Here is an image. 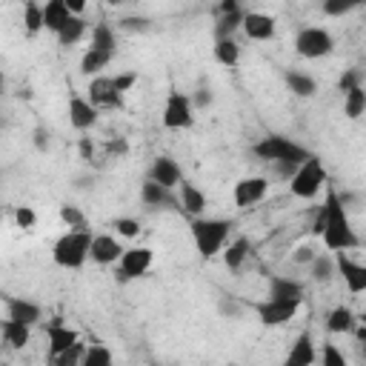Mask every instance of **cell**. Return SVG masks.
<instances>
[{
    "label": "cell",
    "mask_w": 366,
    "mask_h": 366,
    "mask_svg": "<svg viewBox=\"0 0 366 366\" xmlns=\"http://www.w3.org/2000/svg\"><path fill=\"white\" fill-rule=\"evenodd\" d=\"M317 217H320V234L317 237L323 240L326 252H349V249H355L360 243L355 229H352V223H349L346 203L340 200L337 192L329 189V183H326V200H323Z\"/></svg>",
    "instance_id": "1"
},
{
    "label": "cell",
    "mask_w": 366,
    "mask_h": 366,
    "mask_svg": "<svg viewBox=\"0 0 366 366\" xmlns=\"http://www.w3.org/2000/svg\"><path fill=\"white\" fill-rule=\"evenodd\" d=\"M229 234H232V223L223 220V217H206V214H200V217L192 220V240H194V249H197L200 257H206V260H212V257L220 254V249H223V243L229 240Z\"/></svg>",
    "instance_id": "2"
},
{
    "label": "cell",
    "mask_w": 366,
    "mask_h": 366,
    "mask_svg": "<svg viewBox=\"0 0 366 366\" xmlns=\"http://www.w3.org/2000/svg\"><path fill=\"white\" fill-rule=\"evenodd\" d=\"M326 169L323 163L315 157V154H306L295 172L289 174V192L297 197V200H315L323 189H326Z\"/></svg>",
    "instance_id": "3"
},
{
    "label": "cell",
    "mask_w": 366,
    "mask_h": 366,
    "mask_svg": "<svg viewBox=\"0 0 366 366\" xmlns=\"http://www.w3.org/2000/svg\"><path fill=\"white\" fill-rule=\"evenodd\" d=\"M89 240H92V229H69L54 240L51 260L60 269H80L89 260Z\"/></svg>",
    "instance_id": "4"
},
{
    "label": "cell",
    "mask_w": 366,
    "mask_h": 366,
    "mask_svg": "<svg viewBox=\"0 0 366 366\" xmlns=\"http://www.w3.org/2000/svg\"><path fill=\"white\" fill-rule=\"evenodd\" d=\"M160 123H163V129H169V132L192 129V123H194V103H192V97H189L186 92L172 89V92L166 94Z\"/></svg>",
    "instance_id": "5"
},
{
    "label": "cell",
    "mask_w": 366,
    "mask_h": 366,
    "mask_svg": "<svg viewBox=\"0 0 366 366\" xmlns=\"http://www.w3.org/2000/svg\"><path fill=\"white\" fill-rule=\"evenodd\" d=\"M254 154L274 166V163H300L309 152L300 143H295V140H289L283 134H269L260 143H254Z\"/></svg>",
    "instance_id": "6"
},
{
    "label": "cell",
    "mask_w": 366,
    "mask_h": 366,
    "mask_svg": "<svg viewBox=\"0 0 366 366\" xmlns=\"http://www.w3.org/2000/svg\"><path fill=\"white\" fill-rule=\"evenodd\" d=\"M332 49H335V37L323 26H306L295 37V51L306 60H320V57L332 54Z\"/></svg>",
    "instance_id": "7"
},
{
    "label": "cell",
    "mask_w": 366,
    "mask_h": 366,
    "mask_svg": "<svg viewBox=\"0 0 366 366\" xmlns=\"http://www.w3.org/2000/svg\"><path fill=\"white\" fill-rule=\"evenodd\" d=\"M297 309H300L297 297H266V300L254 303L257 320L263 326H286L289 320H295Z\"/></svg>",
    "instance_id": "8"
},
{
    "label": "cell",
    "mask_w": 366,
    "mask_h": 366,
    "mask_svg": "<svg viewBox=\"0 0 366 366\" xmlns=\"http://www.w3.org/2000/svg\"><path fill=\"white\" fill-rule=\"evenodd\" d=\"M152 263H154V252L149 246H132V249H123V254L114 266L123 280H137V277L149 274Z\"/></svg>",
    "instance_id": "9"
},
{
    "label": "cell",
    "mask_w": 366,
    "mask_h": 366,
    "mask_svg": "<svg viewBox=\"0 0 366 366\" xmlns=\"http://www.w3.org/2000/svg\"><path fill=\"white\" fill-rule=\"evenodd\" d=\"M269 194V180L260 177V174H252V177H240L232 189V200L237 209H252L257 206L263 197Z\"/></svg>",
    "instance_id": "10"
},
{
    "label": "cell",
    "mask_w": 366,
    "mask_h": 366,
    "mask_svg": "<svg viewBox=\"0 0 366 366\" xmlns=\"http://www.w3.org/2000/svg\"><path fill=\"white\" fill-rule=\"evenodd\" d=\"M86 97H89V103H92L94 109H117V106L123 103V94L114 89L112 77H106V74H94V77L89 80Z\"/></svg>",
    "instance_id": "11"
},
{
    "label": "cell",
    "mask_w": 366,
    "mask_h": 366,
    "mask_svg": "<svg viewBox=\"0 0 366 366\" xmlns=\"http://www.w3.org/2000/svg\"><path fill=\"white\" fill-rule=\"evenodd\" d=\"M123 254V243L117 234H92L89 240V260L97 266H114Z\"/></svg>",
    "instance_id": "12"
},
{
    "label": "cell",
    "mask_w": 366,
    "mask_h": 366,
    "mask_svg": "<svg viewBox=\"0 0 366 366\" xmlns=\"http://www.w3.org/2000/svg\"><path fill=\"white\" fill-rule=\"evenodd\" d=\"M335 269H337V274L343 277V283H346V289L352 295H363L366 292V266L363 263L352 260L346 252H335Z\"/></svg>",
    "instance_id": "13"
},
{
    "label": "cell",
    "mask_w": 366,
    "mask_h": 366,
    "mask_svg": "<svg viewBox=\"0 0 366 366\" xmlns=\"http://www.w3.org/2000/svg\"><path fill=\"white\" fill-rule=\"evenodd\" d=\"M240 29H243V34H246L249 40L266 43V40L274 37L277 23H274V17L266 14V11H243V23H240Z\"/></svg>",
    "instance_id": "14"
},
{
    "label": "cell",
    "mask_w": 366,
    "mask_h": 366,
    "mask_svg": "<svg viewBox=\"0 0 366 366\" xmlns=\"http://www.w3.org/2000/svg\"><path fill=\"white\" fill-rule=\"evenodd\" d=\"M149 180H154V183H160L163 189L174 192L177 183L183 180V172H180V166H177L174 157L160 154V157H154V163H152V169H149Z\"/></svg>",
    "instance_id": "15"
},
{
    "label": "cell",
    "mask_w": 366,
    "mask_h": 366,
    "mask_svg": "<svg viewBox=\"0 0 366 366\" xmlns=\"http://www.w3.org/2000/svg\"><path fill=\"white\" fill-rule=\"evenodd\" d=\"M46 340H49V360H51L60 352H66L69 346H74L80 340V332L71 326H63L60 320H51V323H46Z\"/></svg>",
    "instance_id": "16"
},
{
    "label": "cell",
    "mask_w": 366,
    "mask_h": 366,
    "mask_svg": "<svg viewBox=\"0 0 366 366\" xmlns=\"http://www.w3.org/2000/svg\"><path fill=\"white\" fill-rule=\"evenodd\" d=\"M69 123H71V129H77V132H89V129L97 123V109L89 103V97L74 94V97L69 100Z\"/></svg>",
    "instance_id": "17"
},
{
    "label": "cell",
    "mask_w": 366,
    "mask_h": 366,
    "mask_svg": "<svg viewBox=\"0 0 366 366\" xmlns=\"http://www.w3.org/2000/svg\"><path fill=\"white\" fill-rule=\"evenodd\" d=\"M177 203L183 212H189L192 217L206 214V194L200 186H194L192 180H180L177 183Z\"/></svg>",
    "instance_id": "18"
},
{
    "label": "cell",
    "mask_w": 366,
    "mask_h": 366,
    "mask_svg": "<svg viewBox=\"0 0 366 366\" xmlns=\"http://www.w3.org/2000/svg\"><path fill=\"white\" fill-rule=\"evenodd\" d=\"M0 337H3V343L9 346V349H26L29 346V340H31V326L29 323H23V320H14V317H6L3 323H0Z\"/></svg>",
    "instance_id": "19"
},
{
    "label": "cell",
    "mask_w": 366,
    "mask_h": 366,
    "mask_svg": "<svg viewBox=\"0 0 366 366\" xmlns=\"http://www.w3.org/2000/svg\"><path fill=\"white\" fill-rule=\"evenodd\" d=\"M312 363H317V349L312 343V335L300 332L297 340L292 343L289 355H286V366H312Z\"/></svg>",
    "instance_id": "20"
},
{
    "label": "cell",
    "mask_w": 366,
    "mask_h": 366,
    "mask_svg": "<svg viewBox=\"0 0 366 366\" xmlns=\"http://www.w3.org/2000/svg\"><path fill=\"white\" fill-rule=\"evenodd\" d=\"M249 237H243V234H237V237H229L226 243H223V249H220V257H223V266L226 269H232V272H237L243 263H246V257H249Z\"/></svg>",
    "instance_id": "21"
},
{
    "label": "cell",
    "mask_w": 366,
    "mask_h": 366,
    "mask_svg": "<svg viewBox=\"0 0 366 366\" xmlns=\"http://www.w3.org/2000/svg\"><path fill=\"white\" fill-rule=\"evenodd\" d=\"M71 17H74V14L63 6V0H43V29H46V31L57 34Z\"/></svg>",
    "instance_id": "22"
},
{
    "label": "cell",
    "mask_w": 366,
    "mask_h": 366,
    "mask_svg": "<svg viewBox=\"0 0 366 366\" xmlns=\"http://www.w3.org/2000/svg\"><path fill=\"white\" fill-rule=\"evenodd\" d=\"M112 57H114V51H106V49H94V46H89V49L83 51V57H80V71H83L86 77L103 74V69L112 63Z\"/></svg>",
    "instance_id": "23"
},
{
    "label": "cell",
    "mask_w": 366,
    "mask_h": 366,
    "mask_svg": "<svg viewBox=\"0 0 366 366\" xmlns=\"http://www.w3.org/2000/svg\"><path fill=\"white\" fill-rule=\"evenodd\" d=\"M357 326V315L349 309V306H335L329 315H326V329L332 335H352V329Z\"/></svg>",
    "instance_id": "24"
},
{
    "label": "cell",
    "mask_w": 366,
    "mask_h": 366,
    "mask_svg": "<svg viewBox=\"0 0 366 366\" xmlns=\"http://www.w3.org/2000/svg\"><path fill=\"white\" fill-rule=\"evenodd\" d=\"M309 274L317 283H329L337 274V269H335V252H317L312 257V263H309Z\"/></svg>",
    "instance_id": "25"
},
{
    "label": "cell",
    "mask_w": 366,
    "mask_h": 366,
    "mask_svg": "<svg viewBox=\"0 0 366 366\" xmlns=\"http://www.w3.org/2000/svg\"><path fill=\"white\" fill-rule=\"evenodd\" d=\"M212 51H214V60L220 66H226V69H234L240 63V46H237L234 37H217V43H214Z\"/></svg>",
    "instance_id": "26"
},
{
    "label": "cell",
    "mask_w": 366,
    "mask_h": 366,
    "mask_svg": "<svg viewBox=\"0 0 366 366\" xmlns=\"http://www.w3.org/2000/svg\"><path fill=\"white\" fill-rule=\"evenodd\" d=\"M363 112H366V89L360 83V86H352L343 92V114L349 120H357Z\"/></svg>",
    "instance_id": "27"
},
{
    "label": "cell",
    "mask_w": 366,
    "mask_h": 366,
    "mask_svg": "<svg viewBox=\"0 0 366 366\" xmlns=\"http://www.w3.org/2000/svg\"><path fill=\"white\" fill-rule=\"evenodd\" d=\"M9 317L34 326V323L40 320V306L31 303V300H26V297H11V300H9Z\"/></svg>",
    "instance_id": "28"
},
{
    "label": "cell",
    "mask_w": 366,
    "mask_h": 366,
    "mask_svg": "<svg viewBox=\"0 0 366 366\" xmlns=\"http://www.w3.org/2000/svg\"><path fill=\"white\" fill-rule=\"evenodd\" d=\"M86 31H89V26H86V20L83 17H71L54 37H57V43L60 46H74V43H80L83 37H86Z\"/></svg>",
    "instance_id": "29"
},
{
    "label": "cell",
    "mask_w": 366,
    "mask_h": 366,
    "mask_svg": "<svg viewBox=\"0 0 366 366\" xmlns=\"http://www.w3.org/2000/svg\"><path fill=\"white\" fill-rule=\"evenodd\" d=\"M286 86H289V92H295L297 97H312V94L317 92V83H315L309 74H303V71H286Z\"/></svg>",
    "instance_id": "30"
},
{
    "label": "cell",
    "mask_w": 366,
    "mask_h": 366,
    "mask_svg": "<svg viewBox=\"0 0 366 366\" xmlns=\"http://www.w3.org/2000/svg\"><path fill=\"white\" fill-rule=\"evenodd\" d=\"M140 200H143L146 206H163V203L172 200V192L163 189V186L154 183V180H146V183L140 186Z\"/></svg>",
    "instance_id": "31"
},
{
    "label": "cell",
    "mask_w": 366,
    "mask_h": 366,
    "mask_svg": "<svg viewBox=\"0 0 366 366\" xmlns=\"http://www.w3.org/2000/svg\"><path fill=\"white\" fill-rule=\"evenodd\" d=\"M23 29L29 34H37L43 29V3L26 0V6H23Z\"/></svg>",
    "instance_id": "32"
},
{
    "label": "cell",
    "mask_w": 366,
    "mask_h": 366,
    "mask_svg": "<svg viewBox=\"0 0 366 366\" xmlns=\"http://www.w3.org/2000/svg\"><path fill=\"white\" fill-rule=\"evenodd\" d=\"M269 297H297V300H303V286L297 280H289V277H274L272 289H269Z\"/></svg>",
    "instance_id": "33"
},
{
    "label": "cell",
    "mask_w": 366,
    "mask_h": 366,
    "mask_svg": "<svg viewBox=\"0 0 366 366\" xmlns=\"http://www.w3.org/2000/svg\"><path fill=\"white\" fill-rule=\"evenodd\" d=\"M240 23H243V9H237V11H226V14L217 17V29H214V34H217V37H232V34L240 29Z\"/></svg>",
    "instance_id": "34"
},
{
    "label": "cell",
    "mask_w": 366,
    "mask_h": 366,
    "mask_svg": "<svg viewBox=\"0 0 366 366\" xmlns=\"http://www.w3.org/2000/svg\"><path fill=\"white\" fill-rule=\"evenodd\" d=\"M94 49H106V51H114V29L106 26V23H97L92 26V43Z\"/></svg>",
    "instance_id": "35"
},
{
    "label": "cell",
    "mask_w": 366,
    "mask_h": 366,
    "mask_svg": "<svg viewBox=\"0 0 366 366\" xmlns=\"http://www.w3.org/2000/svg\"><path fill=\"white\" fill-rule=\"evenodd\" d=\"M109 363H112V352L103 343H92V346H86L80 366H109Z\"/></svg>",
    "instance_id": "36"
},
{
    "label": "cell",
    "mask_w": 366,
    "mask_h": 366,
    "mask_svg": "<svg viewBox=\"0 0 366 366\" xmlns=\"http://www.w3.org/2000/svg\"><path fill=\"white\" fill-rule=\"evenodd\" d=\"M112 229H114V234L117 237H123V240H134L137 234H140V220L137 217H114L112 220Z\"/></svg>",
    "instance_id": "37"
},
{
    "label": "cell",
    "mask_w": 366,
    "mask_h": 366,
    "mask_svg": "<svg viewBox=\"0 0 366 366\" xmlns=\"http://www.w3.org/2000/svg\"><path fill=\"white\" fill-rule=\"evenodd\" d=\"M60 220H63L69 229H89V220H86V214H83L77 206H71V203L60 206Z\"/></svg>",
    "instance_id": "38"
},
{
    "label": "cell",
    "mask_w": 366,
    "mask_h": 366,
    "mask_svg": "<svg viewBox=\"0 0 366 366\" xmlns=\"http://www.w3.org/2000/svg\"><path fill=\"white\" fill-rule=\"evenodd\" d=\"M83 352H86V343H74V346H69L66 352H60L57 357H51L57 366H74V363H83Z\"/></svg>",
    "instance_id": "39"
},
{
    "label": "cell",
    "mask_w": 366,
    "mask_h": 366,
    "mask_svg": "<svg viewBox=\"0 0 366 366\" xmlns=\"http://www.w3.org/2000/svg\"><path fill=\"white\" fill-rule=\"evenodd\" d=\"M317 360H320V366H346V357L335 343H323Z\"/></svg>",
    "instance_id": "40"
},
{
    "label": "cell",
    "mask_w": 366,
    "mask_h": 366,
    "mask_svg": "<svg viewBox=\"0 0 366 366\" xmlns=\"http://www.w3.org/2000/svg\"><path fill=\"white\" fill-rule=\"evenodd\" d=\"M37 223V212L31 206H14V226L17 229H31Z\"/></svg>",
    "instance_id": "41"
},
{
    "label": "cell",
    "mask_w": 366,
    "mask_h": 366,
    "mask_svg": "<svg viewBox=\"0 0 366 366\" xmlns=\"http://www.w3.org/2000/svg\"><path fill=\"white\" fill-rule=\"evenodd\" d=\"M352 9H355L352 0H323V11H326L329 17H343V14H349Z\"/></svg>",
    "instance_id": "42"
},
{
    "label": "cell",
    "mask_w": 366,
    "mask_h": 366,
    "mask_svg": "<svg viewBox=\"0 0 366 366\" xmlns=\"http://www.w3.org/2000/svg\"><path fill=\"white\" fill-rule=\"evenodd\" d=\"M112 83H114V89H117L120 94H126V92H132V86L137 83V71H117V74L112 77Z\"/></svg>",
    "instance_id": "43"
},
{
    "label": "cell",
    "mask_w": 366,
    "mask_h": 366,
    "mask_svg": "<svg viewBox=\"0 0 366 366\" xmlns=\"http://www.w3.org/2000/svg\"><path fill=\"white\" fill-rule=\"evenodd\" d=\"M315 254H317V252H315L312 246H297V249L292 252V263H297V266H309Z\"/></svg>",
    "instance_id": "44"
},
{
    "label": "cell",
    "mask_w": 366,
    "mask_h": 366,
    "mask_svg": "<svg viewBox=\"0 0 366 366\" xmlns=\"http://www.w3.org/2000/svg\"><path fill=\"white\" fill-rule=\"evenodd\" d=\"M360 80H363V74H360L357 69H349V71L340 77V92H346V89H352V86H360Z\"/></svg>",
    "instance_id": "45"
},
{
    "label": "cell",
    "mask_w": 366,
    "mask_h": 366,
    "mask_svg": "<svg viewBox=\"0 0 366 366\" xmlns=\"http://www.w3.org/2000/svg\"><path fill=\"white\" fill-rule=\"evenodd\" d=\"M120 29H129V31H146L149 29V20L146 17H126V20H120Z\"/></svg>",
    "instance_id": "46"
},
{
    "label": "cell",
    "mask_w": 366,
    "mask_h": 366,
    "mask_svg": "<svg viewBox=\"0 0 366 366\" xmlns=\"http://www.w3.org/2000/svg\"><path fill=\"white\" fill-rule=\"evenodd\" d=\"M63 6L74 14V17H83V11H86V6H89V0H63Z\"/></svg>",
    "instance_id": "47"
},
{
    "label": "cell",
    "mask_w": 366,
    "mask_h": 366,
    "mask_svg": "<svg viewBox=\"0 0 366 366\" xmlns=\"http://www.w3.org/2000/svg\"><path fill=\"white\" fill-rule=\"evenodd\" d=\"M106 152H109V154H126V152H129V143H126L123 137H117V140H112V143L106 146Z\"/></svg>",
    "instance_id": "48"
},
{
    "label": "cell",
    "mask_w": 366,
    "mask_h": 366,
    "mask_svg": "<svg viewBox=\"0 0 366 366\" xmlns=\"http://www.w3.org/2000/svg\"><path fill=\"white\" fill-rule=\"evenodd\" d=\"M92 154H94L92 137H80V157H83V160H92Z\"/></svg>",
    "instance_id": "49"
},
{
    "label": "cell",
    "mask_w": 366,
    "mask_h": 366,
    "mask_svg": "<svg viewBox=\"0 0 366 366\" xmlns=\"http://www.w3.org/2000/svg\"><path fill=\"white\" fill-rule=\"evenodd\" d=\"M192 103H194V106H209V103H212V94H209V89H200V94H197Z\"/></svg>",
    "instance_id": "50"
},
{
    "label": "cell",
    "mask_w": 366,
    "mask_h": 366,
    "mask_svg": "<svg viewBox=\"0 0 366 366\" xmlns=\"http://www.w3.org/2000/svg\"><path fill=\"white\" fill-rule=\"evenodd\" d=\"M240 9V0H220V14L226 11H237Z\"/></svg>",
    "instance_id": "51"
},
{
    "label": "cell",
    "mask_w": 366,
    "mask_h": 366,
    "mask_svg": "<svg viewBox=\"0 0 366 366\" xmlns=\"http://www.w3.org/2000/svg\"><path fill=\"white\" fill-rule=\"evenodd\" d=\"M34 137H37V140H34V143H37V146H40V149H43V146H49V134H46V132H43V129H37V132H34Z\"/></svg>",
    "instance_id": "52"
},
{
    "label": "cell",
    "mask_w": 366,
    "mask_h": 366,
    "mask_svg": "<svg viewBox=\"0 0 366 366\" xmlns=\"http://www.w3.org/2000/svg\"><path fill=\"white\" fill-rule=\"evenodd\" d=\"M106 3H109V6H123L126 0H106Z\"/></svg>",
    "instance_id": "53"
},
{
    "label": "cell",
    "mask_w": 366,
    "mask_h": 366,
    "mask_svg": "<svg viewBox=\"0 0 366 366\" xmlns=\"http://www.w3.org/2000/svg\"><path fill=\"white\" fill-rule=\"evenodd\" d=\"M352 3H355V6H360V3H363V0H352Z\"/></svg>",
    "instance_id": "54"
},
{
    "label": "cell",
    "mask_w": 366,
    "mask_h": 366,
    "mask_svg": "<svg viewBox=\"0 0 366 366\" xmlns=\"http://www.w3.org/2000/svg\"><path fill=\"white\" fill-rule=\"evenodd\" d=\"M0 229H3V212H0Z\"/></svg>",
    "instance_id": "55"
},
{
    "label": "cell",
    "mask_w": 366,
    "mask_h": 366,
    "mask_svg": "<svg viewBox=\"0 0 366 366\" xmlns=\"http://www.w3.org/2000/svg\"><path fill=\"white\" fill-rule=\"evenodd\" d=\"M0 92H3V74H0Z\"/></svg>",
    "instance_id": "56"
}]
</instances>
